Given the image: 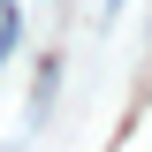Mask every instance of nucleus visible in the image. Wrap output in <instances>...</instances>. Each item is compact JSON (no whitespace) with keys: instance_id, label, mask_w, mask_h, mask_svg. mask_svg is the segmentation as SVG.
Listing matches in <instances>:
<instances>
[{"instance_id":"obj_1","label":"nucleus","mask_w":152,"mask_h":152,"mask_svg":"<svg viewBox=\"0 0 152 152\" xmlns=\"http://www.w3.org/2000/svg\"><path fill=\"white\" fill-rule=\"evenodd\" d=\"M15 46V0H0V53Z\"/></svg>"},{"instance_id":"obj_2","label":"nucleus","mask_w":152,"mask_h":152,"mask_svg":"<svg viewBox=\"0 0 152 152\" xmlns=\"http://www.w3.org/2000/svg\"><path fill=\"white\" fill-rule=\"evenodd\" d=\"M107 8H122V0H107Z\"/></svg>"},{"instance_id":"obj_3","label":"nucleus","mask_w":152,"mask_h":152,"mask_svg":"<svg viewBox=\"0 0 152 152\" xmlns=\"http://www.w3.org/2000/svg\"><path fill=\"white\" fill-rule=\"evenodd\" d=\"M145 38H152V23H145Z\"/></svg>"}]
</instances>
